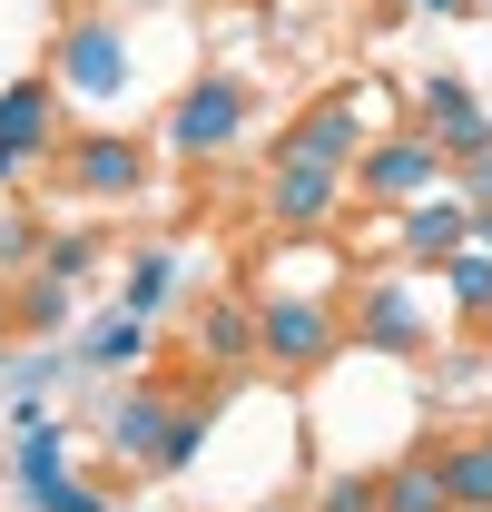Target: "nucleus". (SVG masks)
Instances as JSON below:
<instances>
[{"label": "nucleus", "mask_w": 492, "mask_h": 512, "mask_svg": "<svg viewBox=\"0 0 492 512\" xmlns=\"http://www.w3.org/2000/svg\"><path fill=\"white\" fill-rule=\"evenodd\" d=\"M345 188H355V168H325V158H276V178H266V217H276V227H335Z\"/></svg>", "instance_id": "6e6552de"}, {"label": "nucleus", "mask_w": 492, "mask_h": 512, "mask_svg": "<svg viewBox=\"0 0 492 512\" xmlns=\"http://www.w3.org/2000/svg\"><path fill=\"white\" fill-rule=\"evenodd\" d=\"M246 119H256V89L227 79V69H207V79H187L178 109H168V158L207 168V158H227V148L246 138Z\"/></svg>", "instance_id": "f257e3e1"}, {"label": "nucleus", "mask_w": 492, "mask_h": 512, "mask_svg": "<svg viewBox=\"0 0 492 512\" xmlns=\"http://www.w3.org/2000/svg\"><path fill=\"white\" fill-rule=\"evenodd\" d=\"M178 414H187L178 384H128L119 404H109V453L119 463H158V444L178 434Z\"/></svg>", "instance_id": "1a4fd4ad"}, {"label": "nucleus", "mask_w": 492, "mask_h": 512, "mask_svg": "<svg viewBox=\"0 0 492 512\" xmlns=\"http://www.w3.org/2000/svg\"><path fill=\"white\" fill-rule=\"evenodd\" d=\"M443 453V493H453V512H492V444L473 434V444H433Z\"/></svg>", "instance_id": "2eb2a0df"}, {"label": "nucleus", "mask_w": 492, "mask_h": 512, "mask_svg": "<svg viewBox=\"0 0 492 512\" xmlns=\"http://www.w3.org/2000/svg\"><path fill=\"white\" fill-rule=\"evenodd\" d=\"M483 335H492V306H483Z\"/></svg>", "instance_id": "bb28decb"}, {"label": "nucleus", "mask_w": 492, "mask_h": 512, "mask_svg": "<svg viewBox=\"0 0 492 512\" xmlns=\"http://www.w3.org/2000/svg\"><path fill=\"white\" fill-rule=\"evenodd\" d=\"M473 217H483V207H473L463 188H433V197H414V207H404L394 247L414 256V266H443L453 247H473Z\"/></svg>", "instance_id": "9d476101"}, {"label": "nucleus", "mask_w": 492, "mask_h": 512, "mask_svg": "<svg viewBox=\"0 0 492 512\" xmlns=\"http://www.w3.org/2000/svg\"><path fill=\"white\" fill-rule=\"evenodd\" d=\"M424 128H433V148L453 158V178H463L473 158H492V109L453 79V69H424Z\"/></svg>", "instance_id": "0eeeda50"}, {"label": "nucleus", "mask_w": 492, "mask_h": 512, "mask_svg": "<svg viewBox=\"0 0 492 512\" xmlns=\"http://www.w3.org/2000/svg\"><path fill=\"white\" fill-rule=\"evenodd\" d=\"M40 158H60V79H10L0 89V188H20Z\"/></svg>", "instance_id": "39448f33"}, {"label": "nucleus", "mask_w": 492, "mask_h": 512, "mask_svg": "<svg viewBox=\"0 0 492 512\" xmlns=\"http://www.w3.org/2000/svg\"><path fill=\"white\" fill-rule=\"evenodd\" d=\"M443 296H453L463 316H483L492 306V247H453L443 256Z\"/></svg>", "instance_id": "f3484780"}, {"label": "nucleus", "mask_w": 492, "mask_h": 512, "mask_svg": "<svg viewBox=\"0 0 492 512\" xmlns=\"http://www.w3.org/2000/svg\"><path fill=\"white\" fill-rule=\"evenodd\" d=\"M463 197H473V207H492V158H473V168H463Z\"/></svg>", "instance_id": "b1692460"}, {"label": "nucleus", "mask_w": 492, "mask_h": 512, "mask_svg": "<svg viewBox=\"0 0 492 512\" xmlns=\"http://www.w3.org/2000/svg\"><path fill=\"white\" fill-rule=\"evenodd\" d=\"M414 10H443V20H453V10H473V0H414Z\"/></svg>", "instance_id": "393cba45"}, {"label": "nucleus", "mask_w": 492, "mask_h": 512, "mask_svg": "<svg viewBox=\"0 0 492 512\" xmlns=\"http://www.w3.org/2000/svg\"><path fill=\"white\" fill-rule=\"evenodd\" d=\"M197 444H207V394H187V414H178V434H168V444H158V463H148V473H187V463H197Z\"/></svg>", "instance_id": "aec40b11"}, {"label": "nucleus", "mask_w": 492, "mask_h": 512, "mask_svg": "<svg viewBox=\"0 0 492 512\" xmlns=\"http://www.w3.org/2000/svg\"><path fill=\"white\" fill-rule=\"evenodd\" d=\"M168 286H178V256H168V247H138V256H128V316H158Z\"/></svg>", "instance_id": "6ab92c4d"}, {"label": "nucleus", "mask_w": 492, "mask_h": 512, "mask_svg": "<svg viewBox=\"0 0 492 512\" xmlns=\"http://www.w3.org/2000/svg\"><path fill=\"white\" fill-rule=\"evenodd\" d=\"M453 178V158L433 148V128H394V138H365V158H355V197L374 207H414Z\"/></svg>", "instance_id": "7ed1b4c3"}, {"label": "nucleus", "mask_w": 492, "mask_h": 512, "mask_svg": "<svg viewBox=\"0 0 492 512\" xmlns=\"http://www.w3.org/2000/svg\"><path fill=\"white\" fill-rule=\"evenodd\" d=\"M20 325H30V335H60V325H69V286L50 276V266H40V286L20 296Z\"/></svg>", "instance_id": "412c9836"}, {"label": "nucleus", "mask_w": 492, "mask_h": 512, "mask_svg": "<svg viewBox=\"0 0 492 512\" xmlns=\"http://www.w3.org/2000/svg\"><path fill=\"white\" fill-rule=\"evenodd\" d=\"M315 512H384V483H374V473H335V483L315 493Z\"/></svg>", "instance_id": "4be33fe9"}, {"label": "nucleus", "mask_w": 492, "mask_h": 512, "mask_svg": "<svg viewBox=\"0 0 492 512\" xmlns=\"http://www.w3.org/2000/svg\"><path fill=\"white\" fill-rule=\"evenodd\" d=\"M40 266H50V276H60V286H79V276H89V266H99V237H60V247L40 256Z\"/></svg>", "instance_id": "5701e85b"}, {"label": "nucleus", "mask_w": 492, "mask_h": 512, "mask_svg": "<svg viewBox=\"0 0 492 512\" xmlns=\"http://www.w3.org/2000/svg\"><path fill=\"white\" fill-rule=\"evenodd\" d=\"M345 335H355V325H345V306H325V296H266V306H256V365L315 375Z\"/></svg>", "instance_id": "f03ea898"}, {"label": "nucleus", "mask_w": 492, "mask_h": 512, "mask_svg": "<svg viewBox=\"0 0 492 512\" xmlns=\"http://www.w3.org/2000/svg\"><path fill=\"white\" fill-rule=\"evenodd\" d=\"M276 158H325V168H355V158H365V109H355V99L306 109V119L286 128V148H276Z\"/></svg>", "instance_id": "f8f14e48"}, {"label": "nucleus", "mask_w": 492, "mask_h": 512, "mask_svg": "<svg viewBox=\"0 0 492 512\" xmlns=\"http://www.w3.org/2000/svg\"><path fill=\"white\" fill-rule=\"evenodd\" d=\"M187 345H197V365H217V375H227V365H256V306L217 296V306L197 316V335H187Z\"/></svg>", "instance_id": "ddd939ff"}, {"label": "nucleus", "mask_w": 492, "mask_h": 512, "mask_svg": "<svg viewBox=\"0 0 492 512\" xmlns=\"http://www.w3.org/2000/svg\"><path fill=\"white\" fill-rule=\"evenodd\" d=\"M483 444H492V434H483Z\"/></svg>", "instance_id": "c756f323"}, {"label": "nucleus", "mask_w": 492, "mask_h": 512, "mask_svg": "<svg viewBox=\"0 0 492 512\" xmlns=\"http://www.w3.org/2000/svg\"><path fill=\"white\" fill-rule=\"evenodd\" d=\"M20 493H30V503H40V512H119V503H109V493H99V483H79L69 463H60V473H30Z\"/></svg>", "instance_id": "a211bd4d"}, {"label": "nucleus", "mask_w": 492, "mask_h": 512, "mask_svg": "<svg viewBox=\"0 0 492 512\" xmlns=\"http://www.w3.org/2000/svg\"><path fill=\"white\" fill-rule=\"evenodd\" d=\"M355 335H365L374 355H424L433 345V325H424V306H414V286H394V276H374L365 296H355Z\"/></svg>", "instance_id": "9b49d317"}, {"label": "nucleus", "mask_w": 492, "mask_h": 512, "mask_svg": "<svg viewBox=\"0 0 492 512\" xmlns=\"http://www.w3.org/2000/svg\"><path fill=\"white\" fill-rule=\"evenodd\" d=\"M60 178H69V197L119 207V197L148 188V148H138V138H119V128H89V138H69V148H60Z\"/></svg>", "instance_id": "423d86ee"}, {"label": "nucleus", "mask_w": 492, "mask_h": 512, "mask_svg": "<svg viewBox=\"0 0 492 512\" xmlns=\"http://www.w3.org/2000/svg\"><path fill=\"white\" fill-rule=\"evenodd\" d=\"M384 483V512H453V493H443V453H404L394 473H374Z\"/></svg>", "instance_id": "4468645a"}, {"label": "nucleus", "mask_w": 492, "mask_h": 512, "mask_svg": "<svg viewBox=\"0 0 492 512\" xmlns=\"http://www.w3.org/2000/svg\"><path fill=\"white\" fill-rule=\"evenodd\" d=\"M266 512H286V503H266Z\"/></svg>", "instance_id": "c85d7f7f"}, {"label": "nucleus", "mask_w": 492, "mask_h": 512, "mask_svg": "<svg viewBox=\"0 0 492 512\" xmlns=\"http://www.w3.org/2000/svg\"><path fill=\"white\" fill-rule=\"evenodd\" d=\"M10 325H20V306H10V296H0V335H10Z\"/></svg>", "instance_id": "a878e982"}, {"label": "nucleus", "mask_w": 492, "mask_h": 512, "mask_svg": "<svg viewBox=\"0 0 492 512\" xmlns=\"http://www.w3.org/2000/svg\"><path fill=\"white\" fill-rule=\"evenodd\" d=\"M50 79H60V99H119V89H128V30H119V20H99V10L60 20Z\"/></svg>", "instance_id": "20e7f679"}, {"label": "nucleus", "mask_w": 492, "mask_h": 512, "mask_svg": "<svg viewBox=\"0 0 492 512\" xmlns=\"http://www.w3.org/2000/svg\"><path fill=\"white\" fill-rule=\"evenodd\" d=\"M473 10H492V0H473Z\"/></svg>", "instance_id": "cd10ccee"}, {"label": "nucleus", "mask_w": 492, "mask_h": 512, "mask_svg": "<svg viewBox=\"0 0 492 512\" xmlns=\"http://www.w3.org/2000/svg\"><path fill=\"white\" fill-rule=\"evenodd\" d=\"M148 325L158 316H109V325H89V335H79V355H89V365H138V355H148Z\"/></svg>", "instance_id": "dca6fc26"}]
</instances>
